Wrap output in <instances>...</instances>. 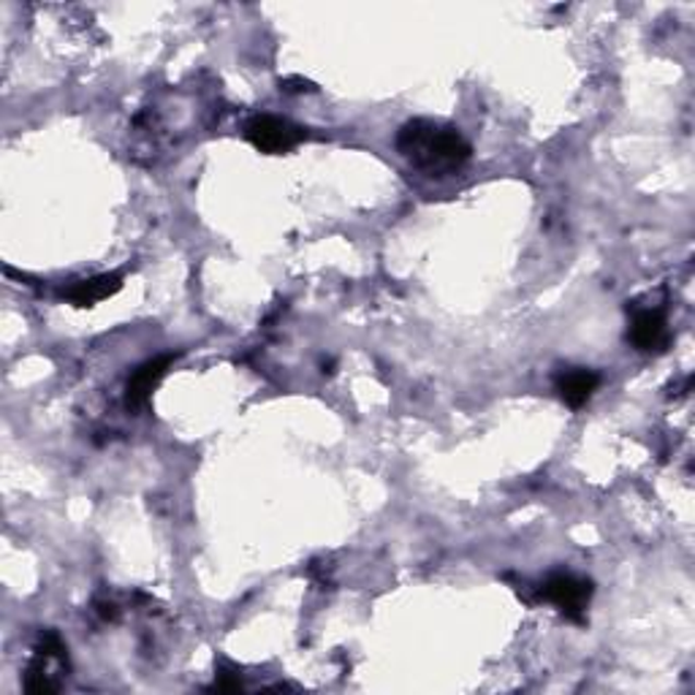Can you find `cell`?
I'll list each match as a JSON object with an SVG mask.
<instances>
[{
  "label": "cell",
  "mask_w": 695,
  "mask_h": 695,
  "mask_svg": "<svg viewBox=\"0 0 695 695\" xmlns=\"http://www.w3.org/2000/svg\"><path fill=\"white\" fill-rule=\"evenodd\" d=\"M304 128L293 125L291 120H283L275 115H255L244 125V139L264 155L291 153L299 142H304Z\"/></svg>",
  "instance_id": "7a4b0ae2"
},
{
  "label": "cell",
  "mask_w": 695,
  "mask_h": 695,
  "mask_svg": "<svg viewBox=\"0 0 695 695\" xmlns=\"http://www.w3.org/2000/svg\"><path fill=\"white\" fill-rule=\"evenodd\" d=\"M397 149L416 169L430 177H446L470 160V142L459 128L435 120H410L399 128Z\"/></svg>",
  "instance_id": "6da1fadb"
},
{
  "label": "cell",
  "mask_w": 695,
  "mask_h": 695,
  "mask_svg": "<svg viewBox=\"0 0 695 695\" xmlns=\"http://www.w3.org/2000/svg\"><path fill=\"white\" fill-rule=\"evenodd\" d=\"M627 340L633 343V348L642 350V354L666 350V346H669V321H666L663 310L660 308L638 310V313L633 315Z\"/></svg>",
  "instance_id": "5b68a950"
},
{
  "label": "cell",
  "mask_w": 695,
  "mask_h": 695,
  "mask_svg": "<svg viewBox=\"0 0 695 695\" xmlns=\"http://www.w3.org/2000/svg\"><path fill=\"white\" fill-rule=\"evenodd\" d=\"M209 691H218V693H237L242 691V680L239 676H231V671H220V676L215 680V685Z\"/></svg>",
  "instance_id": "ba28073f"
},
{
  "label": "cell",
  "mask_w": 695,
  "mask_h": 695,
  "mask_svg": "<svg viewBox=\"0 0 695 695\" xmlns=\"http://www.w3.org/2000/svg\"><path fill=\"white\" fill-rule=\"evenodd\" d=\"M598 386H600L598 372L584 370V367H571L568 372H563V375L558 378L560 397H563V403L574 410L584 408V405L589 403V397L598 392Z\"/></svg>",
  "instance_id": "52a82bcc"
},
{
  "label": "cell",
  "mask_w": 695,
  "mask_h": 695,
  "mask_svg": "<svg viewBox=\"0 0 695 695\" xmlns=\"http://www.w3.org/2000/svg\"><path fill=\"white\" fill-rule=\"evenodd\" d=\"M122 288V275L120 272H104V275L87 277V280L74 283V286L63 288V299L71 302L74 308H96L104 299L115 297Z\"/></svg>",
  "instance_id": "8992f818"
},
{
  "label": "cell",
  "mask_w": 695,
  "mask_h": 695,
  "mask_svg": "<svg viewBox=\"0 0 695 695\" xmlns=\"http://www.w3.org/2000/svg\"><path fill=\"white\" fill-rule=\"evenodd\" d=\"M310 91H315V85L313 82H308V80H280V93H310Z\"/></svg>",
  "instance_id": "9c48e42d"
},
{
  "label": "cell",
  "mask_w": 695,
  "mask_h": 695,
  "mask_svg": "<svg viewBox=\"0 0 695 695\" xmlns=\"http://www.w3.org/2000/svg\"><path fill=\"white\" fill-rule=\"evenodd\" d=\"M171 361H175V356L171 354L155 356V359L144 361L142 367H136V370H133V375L128 378V386H125L128 408L139 410L149 403V397H153V392L158 388V383L164 381L166 372H169Z\"/></svg>",
  "instance_id": "277c9868"
},
{
  "label": "cell",
  "mask_w": 695,
  "mask_h": 695,
  "mask_svg": "<svg viewBox=\"0 0 695 695\" xmlns=\"http://www.w3.org/2000/svg\"><path fill=\"white\" fill-rule=\"evenodd\" d=\"M541 598L558 606L568 620L584 622V611H587L589 598H592V584L579 579V576L554 574L543 582Z\"/></svg>",
  "instance_id": "3957f363"
}]
</instances>
